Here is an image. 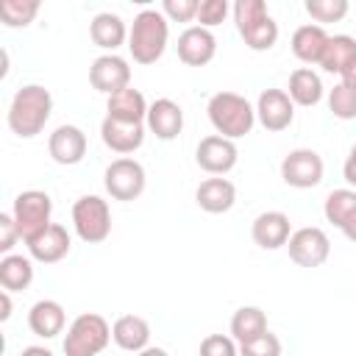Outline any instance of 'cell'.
<instances>
[{
    "instance_id": "6da1fadb",
    "label": "cell",
    "mask_w": 356,
    "mask_h": 356,
    "mask_svg": "<svg viewBox=\"0 0 356 356\" xmlns=\"http://www.w3.org/2000/svg\"><path fill=\"white\" fill-rule=\"evenodd\" d=\"M50 114H53L50 92L42 83H28V86L17 89V95L11 97L6 120H8L11 134H17L19 139H33L47 125Z\"/></svg>"
},
{
    "instance_id": "7a4b0ae2",
    "label": "cell",
    "mask_w": 356,
    "mask_h": 356,
    "mask_svg": "<svg viewBox=\"0 0 356 356\" xmlns=\"http://www.w3.org/2000/svg\"><path fill=\"white\" fill-rule=\"evenodd\" d=\"M170 39V19L159 8H145L134 17V25L128 31V50L136 64H156Z\"/></svg>"
},
{
    "instance_id": "3957f363",
    "label": "cell",
    "mask_w": 356,
    "mask_h": 356,
    "mask_svg": "<svg viewBox=\"0 0 356 356\" xmlns=\"http://www.w3.org/2000/svg\"><path fill=\"white\" fill-rule=\"evenodd\" d=\"M209 122L214 125V131L225 139H239L245 134H250L253 122H256V108L236 92H217L211 95L209 106Z\"/></svg>"
},
{
    "instance_id": "277c9868",
    "label": "cell",
    "mask_w": 356,
    "mask_h": 356,
    "mask_svg": "<svg viewBox=\"0 0 356 356\" xmlns=\"http://www.w3.org/2000/svg\"><path fill=\"white\" fill-rule=\"evenodd\" d=\"M108 339H111V325L106 323V317L95 312H83L67 328L64 356H97L106 350Z\"/></svg>"
},
{
    "instance_id": "5b68a950",
    "label": "cell",
    "mask_w": 356,
    "mask_h": 356,
    "mask_svg": "<svg viewBox=\"0 0 356 356\" xmlns=\"http://www.w3.org/2000/svg\"><path fill=\"white\" fill-rule=\"evenodd\" d=\"M50 214H53V200L47 192L42 189H25L14 197V206H11V217L19 228V236L22 242H31L33 236H39L50 222Z\"/></svg>"
},
{
    "instance_id": "8992f818",
    "label": "cell",
    "mask_w": 356,
    "mask_h": 356,
    "mask_svg": "<svg viewBox=\"0 0 356 356\" xmlns=\"http://www.w3.org/2000/svg\"><path fill=\"white\" fill-rule=\"evenodd\" d=\"M72 228L86 245H97L111 234V209L100 195H83L72 203Z\"/></svg>"
},
{
    "instance_id": "52a82bcc",
    "label": "cell",
    "mask_w": 356,
    "mask_h": 356,
    "mask_svg": "<svg viewBox=\"0 0 356 356\" xmlns=\"http://www.w3.org/2000/svg\"><path fill=\"white\" fill-rule=\"evenodd\" d=\"M106 192L114 200H136L145 192V167L136 159H114L103 172Z\"/></svg>"
},
{
    "instance_id": "ba28073f",
    "label": "cell",
    "mask_w": 356,
    "mask_h": 356,
    "mask_svg": "<svg viewBox=\"0 0 356 356\" xmlns=\"http://www.w3.org/2000/svg\"><path fill=\"white\" fill-rule=\"evenodd\" d=\"M323 159L317 150L312 147H298V150H289L281 161V178L286 186H295V189H312L323 181Z\"/></svg>"
},
{
    "instance_id": "9c48e42d",
    "label": "cell",
    "mask_w": 356,
    "mask_h": 356,
    "mask_svg": "<svg viewBox=\"0 0 356 356\" xmlns=\"http://www.w3.org/2000/svg\"><path fill=\"white\" fill-rule=\"evenodd\" d=\"M286 248H289V259L298 267H320L331 253V239L323 228L306 225V228L292 231Z\"/></svg>"
},
{
    "instance_id": "30bf717a",
    "label": "cell",
    "mask_w": 356,
    "mask_h": 356,
    "mask_svg": "<svg viewBox=\"0 0 356 356\" xmlns=\"http://www.w3.org/2000/svg\"><path fill=\"white\" fill-rule=\"evenodd\" d=\"M89 83L103 92V95H117L122 89L131 86V67L122 56L117 53H106V56H97L89 67Z\"/></svg>"
},
{
    "instance_id": "8fae6325",
    "label": "cell",
    "mask_w": 356,
    "mask_h": 356,
    "mask_svg": "<svg viewBox=\"0 0 356 356\" xmlns=\"http://www.w3.org/2000/svg\"><path fill=\"white\" fill-rule=\"evenodd\" d=\"M236 159H239V150L231 139L220 136V134H211V136H203L197 142V150H195V161L200 170H206L209 175H225L236 167Z\"/></svg>"
},
{
    "instance_id": "7c38bea8",
    "label": "cell",
    "mask_w": 356,
    "mask_h": 356,
    "mask_svg": "<svg viewBox=\"0 0 356 356\" xmlns=\"http://www.w3.org/2000/svg\"><path fill=\"white\" fill-rule=\"evenodd\" d=\"M256 120L267 131H273V134L289 128L292 120H295V103H292V97L284 89H264L259 95V100H256Z\"/></svg>"
},
{
    "instance_id": "4fadbf2b",
    "label": "cell",
    "mask_w": 356,
    "mask_h": 356,
    "mask_svg": "<svg viewBox=\"0 0 356 356\" xmlns=\"http://www.w3.org/2000/svg\"><path fill=\"white\" fill-rule=\"evenodd\" d=\"M47 153L56 164H81L86 156V134L78 125H58L47 139Z\"/></svg>"
},
{
    "instance_id": "5bb4252c",
    "label": "cell",
    "mask_w": 356,
    "mask_h": 356,
    "mask_svg": "<svg viewBox=\"0 0 356 356\" xmlns=\"http://www.w3.org/2000/svg\"><path fill=\"white\" fill-rule=\"evenodd\" d=\"M175 47H178V58L186 67H206L217 53V39H214V33L209 28L192 25L178 36Z\"/></svg>"
},
{
    "instance_id": "9a60e30c",
    "label": "cell",
    "mask_w": 356,
    "mask_h": 356,
    "mask_svg": "<svg viewBox=\"0 0 356 356\" xmlns=\"http://www.w3.org/2000/svg\"><path fill=\"white\" fill-rule=\"evenodd\" d=\"M250 236L259 248L264 250H278L289 242L292 236V222L284 211H261L253 225H250Z\"/></svg>"
},
{
    "instance_id": "2e32d148",
    "label": "cell",
    "mask_w": 356,
    "mask_h": 356,
    "mask_svg": "<svg viewBox=\"0 0 356 356\" xmlns=\"http://www.w3.org/2000/svg\"><path fill=\"white\" fill-rule=\"evenodd\" d=\"M25 245H28L31 259H36V261H42V264H56V261H61V259L70 253L72 239H70V234H67L64 225L53 222V225H47L39 236H33V239L25 242Z\"/></svg>"
},
{
    "instance_id": "e0dca14e",
    "label": "cell",
    "mask_w": 356,
    "mask_h": 356,
    "mask_svg": "<svg viewBox=\"0 0 356 356\" xmlns=\"http://www.w3.org/2000/svg\"><path fill=\"white\" fill-rule=\"evenodd\" d=\"M100 139H103V145L108 150L128 156V153H134V150L142 147V142H145V125L142 122H117V120L106 117L103 125H100Z\"/></svg>"
},
{
    "instance_id": "ac0fdd59",
    "label": "cell",
    "mask_w": 356,
    "mask_h": 356,
    "mask_svg": "<svg viewBox=\"0 0 356 356\" xmlns=\"http://www.w3.org/2000/svg\"><path fill=\"white\" fill-rule=\"evenodd\" d=\"M145 122H147V128L156 134V139L170 142V139H175V136L181 134V128H184V111H181V106H178L175 100L159 97V100L150 103Z\"/></svg>"
},
{
    "instance_id": "d6986e66",
    "label": "cell",
    "mask_w": 356,
    "mask_h": 356,
    "mask_svg": "<svg viewBox=\"0 0 356 356\" xmlns=\"http://www.w3.org/2000/svg\"><path fill=\"white\" fill-rule=\"evenodd\" d=\"M64 325H67V314H64V306L58 300H50V298L36 300L28 312V328L42 339L58 337L64 331Z\"/></svg>"
},
{
    "instance_id": "ffe728a7",
    "label": "cell",
    "mask_w": 356,
    "mask_h": 356,
    "mask_svg": "<svg viewBox=\"0 0 356 356\" xmlns=\"http://www.w3.org/2000/svg\"><path fill=\"white\" fill-rule=\"evenodd\" d=\"M195 200H197V206H200L203 211H209V214H225V211L236 203V186H234L228 178H222V175L206 178V181L197 186Z\"/></svg>"
},
{
    "instance_id": "44dd1931",
    "label": "cell",
    "mask_w": 356,
    "mask_h": 356,
    "mask_svg": "<svg viewBox=\"0 0 356 356\" xmlns=\"http://www.w3.org/2000/svg\"><path fill=\"white\" fill-rule=\"evenodd\" d=\"M111 339L122 348V350H131V353H139L147 348L150 342V325L145 317L139 314H122L114 320L111 325Z\"/></svg>"
},
{
    "instance_id": "7402d4cb",
    "label": "cell",
    "mask_w": 356,
    "mask_h": 356,
    "mask_svg": "<svg viewBox=\"0 0 356 356\" xmlns=\"http://www.w3.org/2000/svg\"><path fill=\"white\" fill-rule=\"evenodd\" d=\"M147 100H145V95L139 92V89H134V86H128V89H122V92H117V95H111L108 97V103H106V117H111V120H117V122H145L147 120Z\"/></svg>"
},
{
    "instance_id": "603a6c76",
    "label": "cell",
    "mask_w": 356,
    "mask_h": 356,
    "mask_svg": "<svg viewBox=\"0 0 356 356\" xmlns=\"http://www.w3.org/2000/svg\"><path fill=\"white\" fill-rule=\"evenodd\" d=\"M325 44H328V33L323 25L309 22V25L295 28V33H292V53L303 64H320Z\"/></svg>"
},
{
    "instance_id": "cb8c5ba5",
    "label": "cell",
    "mask_w": 356,
    "mask_h": 356,
    "mask_svg": "<svg viewBox=\"0 0 356 356\" xmlns=\"http://www.w3.org/2000/svg\"><path fill=\"white\" fill-rule=\"evenodd\" d=\"M89 36H92V42H95L97 47L114 53V50L128 39V28H125V22H122L120 14L100 11V14H95V19L89 22Z\"/></svg>"
},
{
    "instance_id": "d4e9b609",
    "label": "cell",
    "mask_w": 356,
    "mask_h": 356,
    "mask_svg": "<svg viewBox=\"0 0 356 356\" xmlns=\"http://www.w3.org/2000/svg\"><path fill=\"white\" fill-rule=\"evenodd\" d=\"M289 97L295 106H317L323 100V81L320 75L312 70V67H298L292 75H289V86H286Z\"/></svg>"
},
{
    "instance_id": "484cf974",
    "label": "cell",
    "mask_w": 356,
    "mask_h": 356,
    "mask_svg": "<svg viewBox=\"0 0 356 356\" xmlns=\"http://www.w3.org/2000/svg\"><path fill=\"white\" fill-rule=\"evenodd\" d=\"M33 281V264L25 256L8 253L0 259V286L6 292H22Z\"/></svg>"
},
{
    "instance_id": "4316f807",
    "label": "cell",
    "mask_w": 356,
    "mask_h": 356,
    "mask_svg": "<svg viewBox=\"0 0 356 356\" xmlns=\"http://www.w3.org/2000/svg\"><path fill=\"white\" fill-rule=\"evenodd\" d=\"M353 58H356V39L348 36V33H337V36H328V44H325V50H323L320 67H323L325 72H331V75H334V72L342 75L345 67H348Z\"/></svg>"
},
{
    "instance_id": "83f0119b",
    "label": "cell",
    "mask_w": 356,
    "mask_h": 356,
    "mask_svg": "<svg viewBox=\"0 0 356 356\" xmlns=\"http://www.w3.org/2000/svg\"><path fill=\"white\" fill-rule=\"evenodd\" d=\"M264 331H267V314L259 306H242V309L234 312V317H231V337L239 345L261 337Z\"/></svg>"
},
{
    "instance_id": "f1b7e54d",
    "label": "cell",
    "mask_w": 356,
    "mask_h": 356,
    "mask_svg": "<svg viewBox=\"0 0 356 356\" xmlns=\"http://www.w3.org/2000/svg\"><path fill=\"white\" fill-rule=\"evenodd\" d=\"M353 211H356V189H334V192H328V197L323 203V214H325V220L331 225L342 228L345 220Z\"/></svg>"
},
{
    "instance_id": "f546056e",
    "label": "cell",
    "mask_w": 356,
    "mask_h": 356,
    "mask_svg": "<svg viewBox=\"0 0 356 356\" xmlns=\"http://www.w3.org/2000/svg\"><path fill=\"white\" fill-rule=\"evenodd\" d=\"M239 36H242V39H245V44H248L250 50H256V53L270 50V47L278 42V22L267 14L264 19H259V22H253V25L242 28V31H239Z\"/></svg>"
},
{
    "instance_id": "4dcf8cb0",
    "label": "cell",
    "mask_w": 356,
    "mask_h": 356,
    "mask_svg": "<svg viewBox=\"0 0 356 356\" xmlns=\"http://www.w3.org/2000/svg\"><path fill=\"white\" fill-rule=\"evenodd\" d=\"M39 14V0H3L0 19L6 28H25Z\"/></svg>"
},
{
    "instance_id": "1f68e13d",
    "label": "cell",
    "mask_w": 356,
    "mask_h": 356,
    "mask_svg": "<svg viewBox=\"0 0 356 356\" xmlns=\"http://www.w3.org/2000/svg\"><path fill=\"white\" fill-rule=\"evenodd\" d=\"M306 14L323 25V22H339L348 14V0H306L303 3Z\"/></svg>"
},
{
    "instance_id": "d6a6232c",
    "label": "cell",
    "mask_w": 356,
    "mask_h": 356,
    "mask_svg": "<svg viewBox=\"0 0 356 356\" xmlns=\"http://www.w3.org/2000/svg\"><path fill=\"white\" fill-rule=\"evenodd\" d=\"M328 108L337 120H356V89H350L339 81L328 92Z\"/></svg>"
},
{
    "instance_id": "836d02e7",
    "label": "cell",
    "mask_w": 356,
    "mask_h": 356,
    "mask_svg": "<svg viewBox=\"0 0 356 356\" xmlns=\"http://www.w3.org/2000/svg\"><path fill=\"white\" fill-rule=\"evenodd\" d=\"M270 11H267V3L264 0H236L234 3V22H236V31L264 19Z\"/></svg>"
},
{
    "instance_id": "e575fe53",
    "label": "cell",
    "mask_w": 356,
    "mask_h": 356,
    "mask_svg": "<svg viewBox=\"0 0 356 356\" xmlns=\"http://www.w3.org/2000/svg\"><path fill=\"white\" fill-rule=\"evenodd\" d=\"M239 356H281V339L270 331H264L261 337L242 342L239 345Z\"/></svg>"
},
{
    "instance_id": "d590c367",
    "label": "cell",
    "mask_w": 356,
    "mask_h": 356,
    "mask_svg": "<svg viewBox=\"0 0 356 356\" xmlns=\"http://www.w3.org/2000/svg\"><path fill=\"white\" fill-rule=\"evenodd\" d=\"M197 6H200V0H164L161 14L170 22H192V19H197Z\"/></svg>"
},
{
    "instance_id": "8d00e7d4",
    "label": "cell",
    "mask_w": 356,
    "mask_h": 356,
    "mask_svg": "<svg viewBox=\"0 0 356 356\" xmlns=\"http://www.w3.org/2000/svg\"><path fill=\"white\" fill-rule=\"evenodd\" d=\"M228 11H231V6L225 3V0H200V6H197V22H200V28H214V25H220L225 17H228Z\"/></svg>"
},
{
    "instance_id": "74e56055",
    "label": "cell",
    "mask_w": 356,
    "mask_h": 356,
    "mask_svg": "<svg viewBox=\"0 0 356 356\" xmlns=\"http://www.w3.org/2000/svg\"><path fill=\"white\" fill-rule=\"evenodd\" d=\"M200 356H239V348H236L234 337L209 334V337L200 342Z\"/></svg>"
},
{
    "instance_id": "f35d334b",
    "label": "cell",
    "mask_w": 356,
    "mask_h": 356,
    "mask_svg": "<svg viewBox=\"0 0 356 356\" xmlns=\"http://www.w3.org/2000/svg\"><path fill=\"white\" fill-rule=\"evenodd\" d=\"M17 239H22V236H19V228H17L14 217L11 214H0V253L8 256L11 248L17 245Z\"/></svg>"
},
{
    "instance_id": "ab89813d",
    "label": "cell",
    "mask_w": 356,
    "mask_h": 356,
    "mask_svg": "<svg viewBox=\"0 0 356 356\" xmlns=\"http://www.w3.org/2000/svg\"><path fill=\"white\" fill-rule=\"evenodd\" d=\"M342 175H345V181L356 189V142H353V147L348 150V156H345V164H342Z\"/></svg>"
},
{
    "instance_id": "60d3db41",
    "label": "cell",
    "mask_w": 356,
    "mask_h": 356,
    "mask_svg": "<svg viewBox=\"0 0 356 356\" xmlns=\"http://www.w3.org/2000/svg\"><path fill=\"white\" fill-rule=\"evenodd\" d=\"M8 295H11V292H6V289L0 292V320H3V323L11 317V298H8Z\"/></svg>"
},
{
    "instance_id": "b9f144b4",
    "label": "cell",
    "mask_w": 356,
    "mask_h": 356,
    "mask_svg": "<svg viewBox=\"0 0 356 356\" xmlns=\"http://www.w3.org/2000/svg\"><path fill=\"white\" fill-rule=\"evenodd\" d=\"M342 83L350 86V89H356V58L345 67V72H342Z\"/></svg>"
},
{
    "instance_id": "7bdbcfd3",
    "label": "cell",
    "mask_w": 356,
    "mask_h": 356,
    "mask_svg": "<svg viewBox=\"0 0 356 356\" xmlns=\"http://www.w3.org/2000/svg\"><path fill=\"white\" fill-rule=\"evenodd\" d=\"M339 231H342V234H345L350 242H356V211H353V214L345 220V225H342Z\"/></svg>"
},
{
    "instance_id": "ee69618b",
    "label": "cell",
    "mask_w": 356,
    "mask_h": 356,
    "mask_svg": "<svg viewBox=\"0 0 356 356\" xmlns=\"http://www.w3.org/2000/svg\"><path fill=\"white\" fill-rule=\"evenodd\" d=\"M19 356H53V350L42 348V345H28V348H22Z\"/></svg>"
},
{
    "instance_id": "f6af8a7d",
    "label": "cell",
    "mask_w": 356,
    "mask_h": 356,
    "mask_svg": "<svg viewBox=\"0 0 356 356\" xmlns=\"http://www.w3.org/2000/svg\"><path fill=\"white\" fill-rule=\"evenodd\" d=\"M136 356H170V353H167L164 348H153V345H147V348H145V350H139Z\"/></svg>"
}]
</instances>
